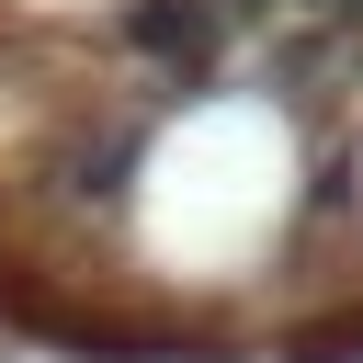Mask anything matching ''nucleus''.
Here are the masks:
<instances>
[{"mask_svg": "<svg viewBox=\"0 0 363 363\" xmlns=\"http://www.w3.org/2000/svg\"><path fill=\"white\" fill-rule=\"evenodd\" d=\"M113 45L147 57V68H170V79H204L227 57V0H125L113 11Z\"/></svg>", "mask_w": 363, "mask_h": 363, "instance_id": "obj_1", "label": "nucleus"}, {"mask_svg": "<svg viewBox=\"0 0 363 363\" xmlns=\"http://www.w3.org/2000/svg\"><path fill=\"white\" fill-rule=\"evenodd\" d=\"M329 11H340V0H329Z\"/></svg>", "mask_w": 363, "mask_h": 363, "instance_id": "obj_2", "label": "nucleus"}]
</instances>
